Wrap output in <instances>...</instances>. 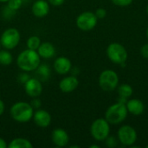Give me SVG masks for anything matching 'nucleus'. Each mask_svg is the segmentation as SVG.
I'll use <instances>...</instances> for the list:
<instances>
[{"mask_svg":"<svg viewBox=\"0 0 148 148\" xmlns=\"http://www.w3.org/2000/svg\"><path fill=\"white\" fill-rule=\"evenodd\" d=\"M41 63V57L36 50L27 49L21 52L16 59V64L20 69L25 72L34 71Z\"/></svg>","mask_w":148,"mask_h":148,"instance_id":"nucleus-1","label":"nucleus"},{"mask_svg":"<svg viewBox=\"0 0 148 148\" xmlns=\"http://www.w3.org/2000/svg\"><path fill=\"white\" fill-rule=\"evenodd\" d=\"M12 119L20 123H25L29 121L33 118L34 108L30 103L19 101L12 105L10 110Z\"/></svg>","mask_w":148,"mask_h":148,"instance_id":"nucleus-2","label":"nucleus"},{"mask_svg":"<svg viewBox=\"0 0 148 148\" xmlns=\"http://www.w3.org/2000/svg\"><path fill=\"white\" fill-rule=\"evenodd\" d=\"M127 115V108L126 104L117 102L108 108L106 112L105 118L108 123L119 124L122 122Z\"/></svg>","mask_w":148,"mask_h":148,"instance_id":"nucleus-3","label":"nucleus"},{"mask_svg":"<svg viewBox=\"0 0 148 148\" xmlns=\"http://www.w3.org/2000/svg\"><path fill=\"white\" fill-rule=\"evenodd\" d=\"M107 55L108 58L116 64L124 66L127 59V52L126 49L118 42H113L109 44L107 49Z\"/></svg>","mask_w":148,"mask_h":148,"instance_id":"nucleus-4","label":"nucleus"},{"mask_svg":"<svg viewBox=\"0 0 148 148\" xmlns=\"http://www.w3.org/2000/svg\"><path fill=\"white\" fill-rule=\"evenodd\" d=\"M90 132L95 140L100 141L105 140L109 135V123L106 119H97L92 123Z\"/></svg>","mask_w":148,"mask_h":148,"instance_id":"nucleus-5","label":"nucleus"},{"mask_svg":"<svg viewBox=\"0 0 148 148\" xmlns=\"http://www.w3.org/2000/svg\"><path fill=\"white\" fill-rule=\"evenodd\" d=\"M119 77L117 74L111 69L104 70L99 77V85L104 91H113L118 86Z\"/></svg>","mask_w":148,"mask_h":148,"instance_id":"nucleus-6","label":"nucleus"},{"mask_svg":"<svg viewBox=\"0 0 148 148\" xmlns=\"http://www.w3.org/2000/svg\"><path fill=\"white\" fill-rule=\"evenodd\" d=\"M21 36L19 31L15 28H9L3 32L0 37V42L1 45L5 49H12L18 45Z\"/></svg>","mask_w":148,"mask_h":148,"instance_id":"nucleus-7","label":"nucleus"},{"mask_svg":"<svg viewBox=\"0 0 148 148\" xmlns=\"http://www.w3.org/2000/svg\"><path fill=\"white\" fill-rule=\"evenodd\" d=\"M97 23V16L90 11H86L80 14L76 18L77 27L83 31H89L93 29Z\"/></svg>","mask_w":148,"mask_h":148,"instance_id":"nucleus-8","label":"nucleus"},{"mask_svg":"<svg viewBox=\"0 0 148 148\" xmlns=\"http://www.w3.org/2000/svg\"><path fill=\"white\" fill-rule=\"evenodd\" d=\"M119 140L124 146H132L137 140V133L130 126H123L118 131Z\"/></svg>","mask_w":148,"mask_h":148,"instance_id":"nucleus-9","label":"nucleus"},{"mask_svg":"<svg viewBox=\"0 0 148 148\" xmlns=\"http://www.w3.org/2000/svg\"><path fill=\"white\" fill-rule=\"evenodd\" d=\"M24 89L26 94L30 97H38L42 92V86L41 81L36 78H29L24 83Z\"/></svg>","mask_w":148,"mask_h":148,"instance_id":"nucleus-10","label":"nucleus"},{"mask_svg":"<svg viewBox=\"0 0 148 148\" xmlns=\"http://www.w3.org/2000/svg\"><path fill=\"white\" fill-rule=\"evenodd\" d=\"M33 120L36 126L40 127H47L51 123V115L49 112L43 109L37 110L33 114Z\"/></svg>","mask_w":148,"mask_h":148,"instance_id":"nucleus-11","label":"nucleus"},{"mask_svg":"<svg viewBox=\"0 0 148 148\" xmlns=\"http://www.w3.org/2000/svg\"><path fill=\"white\" fill-rule=\"evenodd\" d=\"M51 138H52L53 143L59 147L67 146L69 143V137L67 132L62 128H56V129L53 130Z\"/></svg>","mask_w":148,"mask_h":148,"instance_id":"nucleus-12","label":"nucleus"},{"mask_svg":"<svg viewBox=\"0 0 148 148\" xmlns=\"http://www.w3.org/2000/svg\"><path fill=\"white\" fill-rule=\"evenodd\" d=\"M32 13L36 17H44L49 12V4L45 0H37L32 5Z\"/></svg>","mask_w":148,"mask_h":148,"instance_id":"nucleus-13","label":"nucleus"},{"mask_svg":"<svg viewBox=\"0 0 148 148\" xmlns=\"http://www.w3.org/2000/svg\"><path fill=\"white\" fill-rule=\"evenodd\" d=\"M54 69L59 75H65L71 69V62L65 56H60L54 62Z\"/></svg>","mask_w":148,"mask_h":148,"instance_id":"nucleus-14","label":"nucleus"},{"mask_svg":"<svg viewBox=\"0 0 148 148\" xmlns=\"http://www.w3.org/2000/svg\"><path fill=\"white\" fill-rule=\"evenodd\" d=\"M78 85L79 82L75 76H68L60 82L59 88L63 93H70L73 92L78 87Z\"/></svg>","mask_w":148,"mask_h":148,"instance_id":"nucleus-15","label":"nucleus"},{"mask_svg":"<svg viewBox=\"0 0 148 148\" xmlns=\"http://www.w3.org/2000/svg\"><path fill=\"white\" fill-rule=\"evenodd\" d=\"M37 53L39 54L40 57L44 59H49L55 56L56 49L52 43L46 42L40 44L39 48L37 49Z\"/></svg>","mask_w":148,"mask_h":148,"instance_id":"nucleus-16","label":"nucleus"},{"mask_svg":"<svg viewBox=\"0 0 148 148\" xmlns=\"http://www.w3.org/2000/svg\"><path fill=\"white\" fill-rule=\"evenodd\" d=\"M126 106L127 111L134 115H140L144 111V104L142 103V101L137 99H133L127 101Z\"/></svg>","mask_w":148,"mask_h":148,"instance_id":"nucleus-17","label":"nucleus"},{"mask_svg":"<svg viewBox=\"0 0 148 148\" xmlns=\"http://www.w3.org/2000/svg\"><path fill=\"white\" fill-rule=\"evenodd\" d=\"M9 148H32L33 145L31 142L23 138H16L12 140L8 145Z\"/></svg>","mask_w":148,"mask_h":148,"instance_id":"nucleus-18","label":"nucleus"},{"mask_svg":"<svg viewBox=\"0 0 148 148\" xmlns=\"http://www.w3.org/2000/svg\"><path fill=\"white\" fill-rule=\"evenodd\" d=\"M36 70V75L38 76V80L40 81L45 82L50 76L51 71H50L49 67L47 64H40Z\"/></svg>","mask_w":148,"mask_h":148,"instance_id":"nucleus-19","label":"nucleus"},{"mask_svg":"<svg viewBox=\"0 0 148 148\" xmlns=\"http://www.w3.org/2000/svg\"><path fill=\"white\" fill-rule=\"evenodd\" d=\"M118 94L119 98L121 99H127L133 95V88L128 84H122L118 88Z\"/></svg>","mask_w":148,"mask_h":148,"instance_id":"nucleus-20","label":"nucleus"},{"mask_svg":"<svg viewBox=\"0 0 148 148\" xmlns=\"http://www.w3.org/2000/svg\"><path fill=\"white\" fill-rule=\"evenodd\" d=\"M12 55L7 50H0V64L3 66H9L12 63Z\"/></svg>","mask_w":148,"mask_h":148,"instance_id":"nucleus-21","label":"nucleus"},{"mask_svg":"<svg viewBox=\"0 0 148 148\" xmlns=\"http://www.w3.org/2000/svg\"><path fill=\"white\" fill-rule=\"evenodd\" d=\"M41 44V40L37 36H32L27 40V47L29 49L37 50Z\"/></svg>","mask_w":148,"mask_h":148,"instance_id":"nucleus-22","label":"nucleus"},{"mask_svg":"<svg viewBox=\"0 0 148 148\" xmlns=\"http://www.w3.org/2000/svg\"><path fill=\"white\" fill-rule=\"evenodd\" d=\"M7 3H8L7 6H8L10 10L16 11V10H19L20 7L22 6V4H23V0H9Z\"/></svg>","mask_w":148,"mask_h":148,"instance_id":"nucleus-23","label":"nucleus"},{"mask_svg":"<svg viewBox=\"0 0 148 148\" xmlns=\"http://www.w3.org/2000/svg\"><path fill=\"white\" fill-rule=\"evenodd\" d=\"M106 145L110 148L114 147L117 146V140L113 136H110V137L108 136V138L106 139Z\"/></svg>","mask_w":148,"mask_h":148,"instance_id":"nucleus-24","label":"nucleus"},{"mask_svg":"<svg viewBox=\"0 0 148 148\" xmlns=\"http://www.w3.org/2000/svg\"><path fill=\"white\" fill-rule=\"evenodd\" d=\"M112 2L118 6H127L133 2V0H112Z\"/></svg>","mask_w":148,"mask_h":148,"instance_id":"nucleus-25","label":"nucleus"},{"mask_svg":"<svg viewBox=\"0 0 148 148\" xmlns=\"http://www.w3.org/2000/svg\"><path fill=\"white\" fill-rule=\"evenodd\" d=\"M107 15V11L105 9H102V8H100V9H97L96 11H95V16H97V18H104Z\"/></svg>","mask_w":148,"mask_h":148,"instance_id":"nucleus-26","label":"nucleus"},{"mask_svg":"<svg viewBox=\"0 0 148 148\" xmlns=\"http://www.w3.org/2000/svg\"><path fill=\"white\" fill-rule=\"evenodd\" d=\"M30 105L32 106L33 108H39L41 107V105H42V101H41L40 99L35 97V99L32 100V101L30 102Z\"/></svg>","mask_w":148,"mask_h":148,"instance_id":"nucleus-27","label":"nucleus"},{"mask_svg":"<svg viewBox=\"0 0 148 148\" xmlns=\"http://www.w3.org/2000/svg\"><path fill=\"white\" fill-rule=\"evenodd\" d=\"M140 54H141V56H142L144 58L148 59V43L147 44H145V45L141 48V49H140Z\"/></svg>","mask_w":148,"mask_h":148,"instance_id":"nucleus-28","label":"nucleus"},{"mask_svg":"<svg viewBox=\"0 0 148 148\" xmlns=\"http://www.w3.org/2000/svg\"><path fill=\"white\" fill-rule=\"evenodd\" d=\"M18 79H19V81H20L22 83L24 84V83L29 79V75H27V74H21V75H19Z\"/></svg>","mask_w":148,"mask_h":148,"instance_id":"nucleus-29","label":"nucleus"},{"mask_svg":"<svg viewBox=\"0 0 148 148\" xmlns=\"http://www.w3.org/2000/svg\"><path fill=\"white\" fill-rule=\"evenodd\" d=\"M65 0H49V3L54 6H60L64 3Z\"/></svg>","mask_w":148,"mask_h":148,"instance_id":"nucleus-30","label":"nucleus"},{"mask_svg":"<svg viewBox=\"0 0 148 148\" xmlns=\"http://www.w3.org/2000/svg\"><path fill=\"white\" fill-rule=\"evenodd\" d=\"M3 112H4V103L0 99V116L3 114Z\"/></svg>","mask_w":148,"mask_h":148,"instance_id":"nucleus-31","label":"nucleus"},{"mask_svg":"<svg viewBox=\"0 0 148 148\" xmlns=\"http://www.w3.org/2000/svg\"><path fill=\"white\" fill-rule=\"evenodd\" d=\"M7 147H8V146H7L5 140H3L2 138H0V148H6Z\"/></svg>","mask_w":148,"mask_h":148,"instance_id":"nucleus-32","label":"nucleus"},{"mask_svg":"<svg viewBox=\"0 0 148 148\" xmlns=\"http://www.w3.org/2000/svg\"><path fill=\"white\" fill-rule=\"evenodd\" d=\"M99 146H96V145H93V146H90V148H99Z\"/></svg>","mask_w":148,"mask_h":148,"instance_id":"nucleus-33","label":"nucleus"},{"mask_svg":"<svg viewBox=\"0 0 148 148\" xmlns=\"http://www.w3.org/2000/svg\"><path fill=\"white\" fill-rule=\"evenodd\" d=\"M9 0H0V2H3V3H5V2H8Z\"/></svg>","mask_w":148,"mask_h":148,"instance_id":"nucleus-34","label":"nucleus"},{"mask_svg":"<svg viewBox=\"0 0 148 148\" xmlns=\"http://www.w3.org/2000/svg\"><path fill=\"white\" fill-rule=\"evenodd\" d=\"M70 147H71V148H73V147H79V146H71Z\"/></svg>","mask_w":148,"mask_h":148,"instance_id":"nucleus-35","label":"nucleus"},{"mask_svg":"<svg viewBox=\"0 0 148 148\" xmlns=\"http://www.w3.org/2000/svg\"><path fill=\"white\" fill-rule=\"evenodd\" d=\"M147 38H148V28H147Z\"/></svg>","mask_w":148,"mask_h":148,"instance_id":"nucleus-36","label":"nucleus"},{"mask_svg":"<svg viewBox=\"0 0 148 148\" xmlns=\"http://www.w3.org/2000/svg\"><path fill=\"white\" fill-rule=\"evenodd\" d=\"M147 14H148V5H147Z\"/></svg>","mask_w":148,"mask_h":148,"instance_id":"nucleus-37","label":"nucleus"},{"mask_svg":"<svg viewBox=\"0 0 148 148\" xmlns=\"http://www.w3.org/2000/svg\"><path fill=\"white\" fill-rule=\"evenodd\" d=\"M0 46H1V42H0Z\"/></svg>","mask_w":148,"mask_h":148,"instance_id":"nucleus-38","label":"nucleus"},{"mask_svg":"<svg viewBox=\"0 0 148 148\" xmlns=\"http://www.w3.org/2000/svg\"><path fill=\"white\" fill-rule=\"evenodd\" d=\"M147 147H148V146H147Z\"/></svg>","mask_w":148,"mask_h":148,"instance_id":"nucleus-39","label":"nucleus"}]
</instances>
